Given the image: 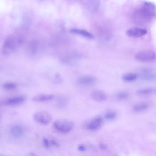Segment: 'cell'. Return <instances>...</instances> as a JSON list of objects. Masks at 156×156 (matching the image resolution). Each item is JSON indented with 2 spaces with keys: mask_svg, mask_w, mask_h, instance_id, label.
<instances>
[{
  "mask_svg": "<svg viewBox=\"0 0 156 156\" xmlns=\"http://www.w3.org/2000/svg\"><path fill=\"white\" fill-rule=\"evenodd\" d=\"M21 30L17 31L6 38L1 50L2 54L7 55L11 54L21 46L23 41Z\"/></svg>",
  "mask_w": 156,
  "mask_h": 156,
  "instance_id": "6da1fadb",
  "label": "cell"
},
{
  "mask_svg": "<svg viewBox=\"0 0 156 156\" xmlns=\"http://www.w3.org/2000/svg\"><path fill=\"white\" fill-rule=\"evenodd\" d=\"M155 5L151 2L144 1L141 8L136 12V15L139 22H144L149 21L155 15Z\"/></svg>",
  "mask_w": 156,
  "mask_h": 156,
  "instance_id": "7a4b0ae2",
  "label": "cell"
},
{
  "mask_svg": "<svg viewBox=\"0 0 156 156\" xmlns=\"http://www.w3.org/2000/svg\"><path fill=\"white\" fill-rule=\"evenodd\" d=\"M53 126L58 132L62 133H66L72 130L74 126V123L72 121L67 119H58L54 122Z\"/></svg>",
  "mask_w": 156,
  "mask_h": 156,
  "instance_id": "3957f363",
  "label": "cell"
},
{
  "mask_svg": "<svg viewBox=\"0 0 156 156\" xmlns=\"http://www.w3.org/2000/svg\"><path fill=\"white\" fill-rule=\"evenodd\" d=\"M137 60L144 62H151L154 61L156 58L155 52L151 50H144L139 51L135 55Z\"/></svg>",
  "mask_w": 156,
  "mask_h": 156,
  "instance_id": "277c9868",
  "label": "cell"
},
{
  "mask_svg": "<svg viewBox=\"0 0 156 156\" xmlns=\"http://www.w3.org/2000/svg\"><path fill=\"white\" fill-rule=\"evenodd\" d=\"M34 120L37 122L43 125L49 123L52 119L51 115L45 111H40L35 112L34 115Z\"/></svg>",
  "mask_w": 156,
  "mask_h": 156,
  "instance_id": "5b68a950",
  "label": "cell"
},
{
  "mask_svg": "<svg viewBox=\"0 0 156 156\" xmlns=\"http://www.w3.org/2000/svg\"><path fill=\"white\" fill-rule=\"evenodd\" d=\"M147 33V30L145 28L134 27L128 29L126 31V34L130 37H139L146 35Z\"/></svg>",
  "mask_w": 156,
  "mask_h": 156,
  "instance_id": "8992f818",
  "label": "cell"
},
{
  "mask_svg": "<svg viewBox=\"0 0 156 156\" xmlns=\"http://www.w3.org/2000/svg\"><path fill=\"white\" fill-rule=\"evenodd\" d=\"M103 119L99 116H97L90 120L86 125L88 129L95 131L98 129L101 126L103 123Z\"/></svg>",
  "mask_w": 156,
  "mask_h": 156,
  "instance_id": "52a82bcc",
  "label": "cell"
},
{
  "mask_svg": "<svg viewBox=\"0 0 156 156\" xmlns=\"http://www.w3.org/2000/svg\"><path fill=\"white\" fill-rule=\"evenodd\" d=\"M77 81V82L80 84L89 86L94 83L96 81V79L92 76L85 75L79 77Z\"/></svg>",
  "mask_w": 156,
  "mask_h": 156,
  "instance_id": "ba28073f",
  "label": "cell"
},
{
  "mask_svg": "<svg viewBox=\"0 0 156 156\" xmlns=\"http://www.w3.org/2000/svg\"><path fill=\"white\" fill-rule=\"evenodd\" d=\"M54 95L49 94H40L34 96L32 98L33 101L37 103H42L48 102L53 99Z\"/></svg>",
  "mask_w": 156,
  "mask_h": 156,
  "instance_id": "9c48e42d",
  "label": "cell"
},
{
  "mask_svg": "<svg viewBox=\"0 0 156 156\" xmlns=\"http://www.w3.org/2000/svg\"><path fill=\"white\" fill-rule=\"evenodd\" d=\"M91 96L93 100L98 102L104 101L107 98V95L105 93L99 90L93 91L91 93Z\"/></svg>",
  "mask_w": 156,
  "mask_h": 156,
  "instance_id": "30bf717a",
  "label": "cell"
},
{
  "mask_svg": "<svg viewBox=\"0 0 156 156\" xmlns=\"http://www.w3.org/2000/svg\"><path fill=\"white\" fill-rule=\"evenodd\" d=\"M69 31L72 33L80 35L88 39L94 38V36L92 33L85 30L73 28L70 29Z\"/></svg>",
  "mask_w": 156,
  "mask_h": 156,
  "instance_id": "8fae6325",
  "label": "cell"
},
{
  "mask_svg": "<svg viewBox=\"0 0 156 156\" xmlns=\"http://www.w3.org/2000/svg\"><path fill=\"white\" fill-rule=\"evenodd\" d=\"M149 107L148 104L145 102H141L134 105L132 107L133 111L136 112H140L144 111Z\"/></svg>",
  "mask_w": 156,
  "mask_h": 156,
  "instance_id": "7c38bea8",
  "label": "cell"
},
{
  "mask_svg": "<svg viewBox=\"0 0 156 156\" xmlns=\"http://www.w3.org/2000/svg\"><path fill=\"white\" fill-rule=\"evenodd\" d=\"M24 98L23 96H16L8 99L7 103L10 105H16L21 103L24 101Z\"/></svg>",
  "mask_w": 156,
  "mask_h": 156,
  "instance_id": "4fadbf2b",
  "label": "cell"
},
{
  "mask_svg": "<svg viewBox=\"0 0 156 156\" xmlns=\"http://www.w3.org/2000/svg\"><path fill=\"white\" fill-rule=\"evenodd\" d=\"M155 91V89L153 88H147L138 90L136 93L140 96H146L152 94Z\"/></svg>",
  "mask_w": 156,
  "mask_h": 156,
  "instance_id": "5bb4252c",
  "label": "cell"
},
{
  "mask_svg": "<svg viewBox=\"0 0 156 156\" xmlns=\"http://www.w3.org/2000/svg\"><path fill=\"white\" fill-rule=\"evenodd\" d=\"M140 77L142 79L146 81H152L155 79V74L153 72L140 73Z\"/></svg>",
  "mask_w": 156,
  "mask_h": 156,
  "instance_id": "9a60e30c",
  "label": "cell"
},
{
  "mask_svg": "<svg viewBox=\"0 0 156 156\" xmlns=\"http://www.w3.org/2000/svg\"><path fill=\"white\" fill-rule=\"evenodd\" d=\"M138 76V75L136 73H128L123 76L122 79L125 81L131 82L136 80Z\"/></svg>",
  "mask_w": 156,
  "mask_h": 156,
  "instance_id": "2e32d148",
  "label": "cell"
},
{
  "mask_svg": "<svg viewBox=\"0 0 156 156\" xmlns=\"http://www.w3.org/2000/svg\"><path fill=\"white\" fill-rule=\"evenodd\" d=\"M11 132L14 136L19 137L23 134V130L22 127L20 126L15 125L12 128Z\"/></svg>",
  "mask_w": 156,
  "mask_h": 156,
  "instance_id": "e0dca14e",
  "label": "cell"
},
{
  "mask_svg": "<svg viewBox=\"0 0 156 156\" xmlns=\"http://www.w3.org/2000/svg\"><path fill=\"white\" fill-rule=\"evenodd\" d=\"M117 116L116 113L113 111H110L107 112L105 115V118L108 120L114 119Z\"/></svg>",
  "mask_w": 156,
  "mask_h": 156,
  "instance_id": "ac0fdd59",
  "label": "cell"
},
{
  "mask_svg": "<svg viewBox=\"0 0 156 156\" xmlns=\"http://www.w3.org/2000/svg\"><path fill=\"white\" fill-rule=\"evenodd\" d=\"M116 96L119 99H124L127 98L129 96V93L126 91H120L116 94Z\"/></svg>",
  "mask_w": 156,
  "mask_h": 156,
  "instance_id": "d6986e66",
  "label": "cell"
},
{
  "mask_svg": "<svg viewBox=\"0 0 156 156\" xmlns=\"http://www.w3.org/2000/svg\"><path fill=\"white\" fill-rule=\"evenodd\" d=\"M16 86V84L13 82H7L3 85V87L6 89L12 90L15 88Z\"/></svg>",
  "mask_w": 156,
  "mask_h": 156,
  "instance_id": "ffe728a7",
  "label": "cell"
},
{
  "mask_svg": "<svg viewBox=\"0 0 156 156\" xmlns=\"http://www.w3.org/2000/svg\"><path fill=\"white\" fill-rule=\"evenodd\" d=\"M43 144L44 146L47 148H48L50 146L49 140L46 138L43 139Z\"/></svg>",
  "mask_w": 156,
  "mask_h": 156,
  "instance_id": "44dd1931",
  "label": "cell"
},
{
  "mask_svg": "<svg viewBox=\"0 0 156 156\" xmlns=\"http://www.w3.org/2000/svg\"><path fill=\"white\" fill-rule=\"evenodd\" d=\"M62 81V79L59 75H56L55 76V82L59 83Z\"/></svg>",
  "mask_w": 156,
  "mask_h": 156,
  "instance_id": "7402d4cb",
  "label": "cell"
},
{
  "mask_svg": "<svg viewBox=\"0 0 156 156\" xmlns=\"http://www.w3.org/2000/svg\"><path fill=\"white\" fill-rule=\"evenodd\" d=\"M78 149L80 151H84L85 150V148L83 145H81L78 146Z\"/></svg>",
  "mask_w": 156,
  "mask_h": 156,
  "instance_id": "603a6c76",
  "label": "cell"
}]
</instances>
